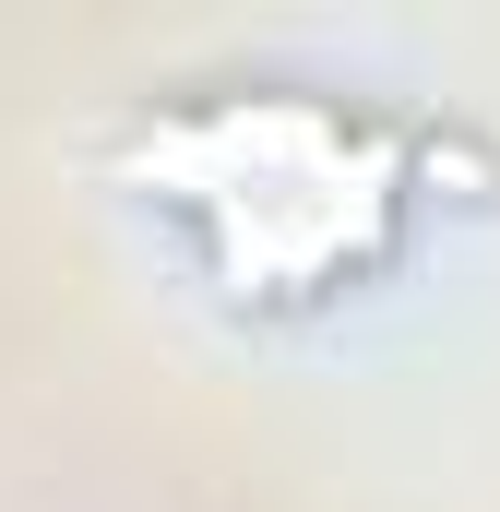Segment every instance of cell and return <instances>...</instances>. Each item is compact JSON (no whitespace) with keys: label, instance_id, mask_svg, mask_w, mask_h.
<instances>
[{"label":"cell","instance_id":"obj_1","mask_svg":"<svg viewBox=\"0 0 500 512\" xmlns=\"http://www.w3.org/2000/svg\"><path fill=\"white\" fill-rule=\"evenodd\" d=\"M120 191L179 227L227 310H322L405 251L417 143L310 84H203L120 131Z\"/></svg>","mask_w":500,"mask_h":512}]
</instances>
